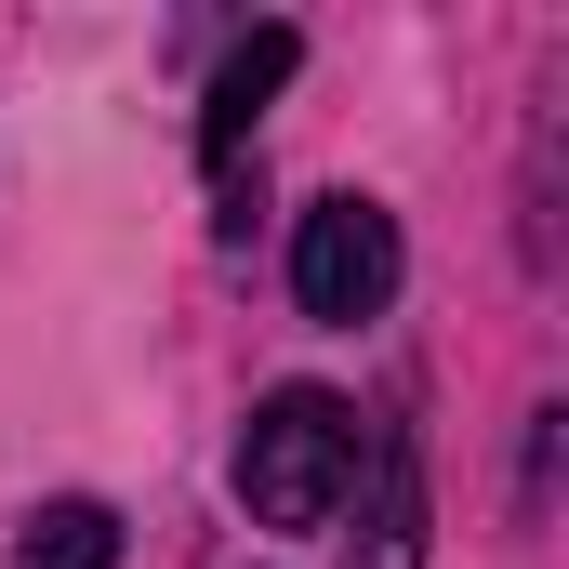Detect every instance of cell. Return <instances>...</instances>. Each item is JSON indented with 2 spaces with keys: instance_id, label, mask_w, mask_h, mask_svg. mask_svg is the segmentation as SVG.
Wrapping results in <instances>:
<instances>
[{
  "instance_id": "3",
  "label": "cell",
  "mask_w": 569,
  "mask_h": 569,
  "mask_svg": "<svg viewBox=\"0 0 569 569\" xmlns=\"http://www.w3.org/2000/svg\"><path fill=\"white\" fill-rule=\"evenodd\" d=\"M291 67H305V40H291V27H252V40H239V53L212 67V107H199V159H212V186H226V199H239L252 120L279 107V80H291Z\"/></svg>"
},
{
  "instance_id": "5",
  "label": "cell",
  "mask_w": 569,
  "mask_h": 569,
  "mask_svg": "<svg viewBox=\"0 0 569 569\" xmlns=\"http://www.w3.org/2000/svg\"><path fill=\"white\" fill-rule=\"evenodd\" d=\"M13 569H120V517L107 503H40L13 530Z\"/></svg>"
},
{
  "instance_id": "1",
  "label": "cell",
  "mask_w": 569,
  "mask_h": 569,
  "mask_svg": "<svg viewBox=\"0 0 569 569\" xmlns=\"http://www.w3.org/2000/svg\"><path fill=\"white\" fill-rule=\"evenodd\" d=\"M358 411L331 398V385H279L252 437H239V503L266 517V530H331L345 517V490H358Z\"/></svg>"
},
{
  "instance_id": "2",
  "label": "cell",
  "mask_w": 569,
  "mask_h": 569,
  "mask_svg": "<svg viewBox=\"0 0 569 569\" xmlns=\"http://www.w3.org/2000/svg\"><path fill=\"white\" fill-rule=\"evenodd\" d=\"M291 305L318 318V331H358V318H385L398 305V212L385 199H318L305 212V239H291Z\"/></svg>"
},
{
  "instance_id": "4",
  "label": "cell",
  "mask_w": 569,
  "mask_h": 569,
  "mask_svg": "<svg viewBox=\"0 0 569 569\" xmlns=\"http://www.w3.org/2000/svg\"><path fill=\"white\" fill-rule=\"evenodd\" d=\"M358 463H371V517H358V557L345 569H425V450L385 425Z\"/></svg>"
}]
</instances>
